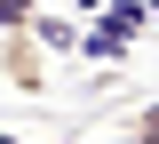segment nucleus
<instances>
[{"label":"nucleus","instance_id":"nucleus-1","mask_svg":"<svg viewBox=\"0 0 159 144\" xmlns=\"http://www.w3.org/2000/svg\"><path fill=\"white\" fill-rule=\"evenodd\" d=\"M0 80L16 96H40L48 88V40L40 32H0Z\"/></svg>","mask_w":159,"mask_h":144},{"label":"nucleus","instance_id":"nucleus-3","mask_svg":"<svg viewBox=\"0 0 159 144\" xmlns=\"http://www.w3.org/2000/svg\"><path fill=\"white\" fill-rule=\"evenodd\" d=\"M40 24V0H0V32H32Z\"/></svg>","mask_w":159,"mask_h":144},{"label":"nucleus","instance_id":"nucleus-4","mask_svg":"<svg viewBox=\"0 0 159 144\" xmlns=\"http://www.w3.org/2000/svg\"><path fill=\"white\" fill-rule=\"evenodd\" d=\"M151 24H159V0H151Z\"/></svg>","mask_w":159,"mask_h":144},{"label":"nucleus","instance_id":"nucleus-2","mask_svg":"<svg viewBox=\"0 0 159 144\" xmlns=\"http://www.w3.org/2000/svg\"><path fill=\"white\" fill-rule=\"evenodd\" d=\"M111 144H159V104H143L127 128H111Z\"/></svg>","mask_w":159,"mask_h":144}]
</instances>
